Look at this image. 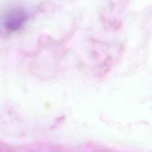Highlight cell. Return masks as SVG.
<instances>
[{
    "label": "cell",
    "instance_id": "6da1fadb",
    "mask_svg": "<svg viewBox=\"0 0 152 152\" xmlns=\"http://www.w3.org/2000/svg\"><path fill=\"white\" fill-rule=\"evenodd\" d=\"M30 15L25 8H15L7 13L2 20L3 26L8 31H15L23 26Z\"/></svg>",
    "mask_w": 152,
    "mask_h": 152
}]
</instances>
